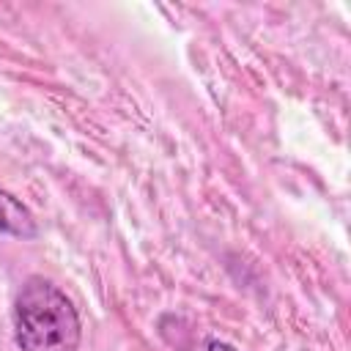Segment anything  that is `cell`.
<instances>
[{"instance_id":"1","label":"cell","mask_w":351,"mask_h":351,"mask_svg":"<svg viewBox=\"0 0 351 351\" xmlns=\"http://www.w3.org/2000/svg\"><path fill=\"white\" fill-rule=\"evenodd\" d=\"M80 315L74 302L47 277H27L14 299V337L22 351H77Z\"/></svg>"},{"instance_id":"2","label":"cell","mask_w":351,"mask_h":351,"mask_svg":"<svg viewBox=\"0 0 351 351\" xmlns=\"http://www.w3.org/2000/svg\"><path fill=\"white\" fill-rule=\"evenodd\" d=\"M0 233L16 236V239H36L38 236V228H36L30 208L5 189H0Z\"/></svg>"},{"instance_id":"3","label":"cell","mask_w":351,"mask_h":351,"mask_svg":"<svg viewBox=\"0 0 351 351\" xmlns=\"http://www.w3.org/2000/svg\"><path fill=\"white\" fill-rule=\"evenodd\" d=\"M208 351H236L230 343H222V340H211L208 343Z\"/></svg>"}]
</instances>
